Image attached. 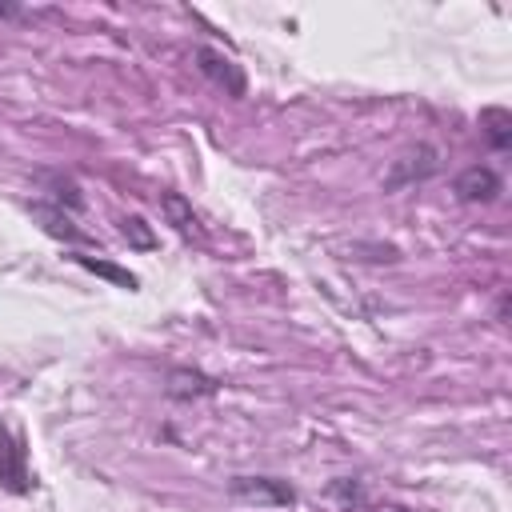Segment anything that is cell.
I'll list each match as a JSON object with an SVG mask.
<instances>
[{
    "mask_svg": "<svg viewBox=\"0 0 512 512\" xmlns=\"http://www.w3.org/2000/svg\"><path fill=\"white\" fill-rule=\"evenodd\" d=\"M216 392V380L204 376V372H192V368H176L168 376V396L172 400H192V396H212Z\"/></svg>",
    "mask_w": 512,
    "mask_h": 512,
    "instance_id": "ba28073f",
    "label": "cell"
},
{
    "mask_svg": "<svg viewBox=\"0 0 512 512\" xmlns=\"http://www.w3.org/2000/svg\"><path fill=\"white\" fill-rule=\"evenodd\" d=\"M0 484H4L8 492H16V496H24V492L32 488L28 468H24V448H20V440H16L12 432H4V428H0Z\"/></svg>",
    "mask_w": 512,
    "mask_h": 512,
    "instance_id": "5b68a950",
    "label": "cell"
},
{
    "mask_svg": "<svg viewBox=\"0 0 512 512\" xmlns=\"http://www.w3.org/2000/svg\"><path fill=\"white\" fill-rule=\"evenodd\" d=\"M332 492H336V496H344V500H348V504H356V500H360V488H356V484H352V488H348V484H344V480H340V484H332Z\"/></svg>",
    "mask_w": 512,
    "mask_h": 512,
    "instance_id": "7c38bea8",
    "label": "cell"
},
{
    "mask_svg": "<svg viewBox=\"0 0 512 512\" xmlns=\"http://www.w3.org/2000/svg\"><path fill=\"white\" fill-rule=\"evenodd\" d=\"M480 128H484V136H488V144L496 152H504L512 144V112L508 108H484L480 112Z\"/></svg>",
    "mask_w": 512,
    "mask_h": 512,
    "instance_id": "9c48e42d",
    "label": "cell"
},
{
    "mask_svg": "<svg viewBox=\"0 0 512 512\" xmlns=\"http://www.w3.org/2000/svg\"><path fill=\"white\" fill-rule=\"evenodd\" d=\"M436 168H440V152L432 144H416L412 152H404L400 160H392V168L384 176V188H404V184L428 180Z\"/></svg>",
    "mask_w": 512,
    "mask_h": 512,
    "instance_id": "3957f363",
    "label": "cell"
},
{
    "mask_svg": "<svg viewBox=\"0 0 512 512\" xmlns=\"http://www.w3.org/2000/svg\"><path fill=\"white\" fill-rule=\"evenodd\" d=\"M380 512H408V508H380Z\"/></svg>",
    "mask_w": 512,
    "mask_h": 512,
    "instance_id": "4fadbf2b",
    "label": "cell"
},
{
    "mask_svg": "<svg viewBox=\"0 0 512 512\" xmlns=\"http://www.w3.org/2000/svg\"><path fill=\"white\" fill-rule=\"evenodd\" d=\"M120 236H124L132 248H140V252L156 248V232L148 228V220H144V216H124V220H120Z\"/></svg>",
    "mask_w": 512,
    "mask_h": 512,
    "instance_id": "8fae6325",
    "label": "cell"
},
{
    "mask_svg": "<svg viewBox=\"0 0 512 512\" xmlns=\"http://www.w3.org/2000/svg\"><path fill=\"white\" fill-rule=\"evenodd\" d=\"M228 492L236 500H248V504H264V508H288L296 504V492L288 480H276V476H236L228 484Z\"/></svg>",
    "mask_w": 512,
    "mask_h": 512,
    "instance_id": "6da1fadb",
    "label": "cell"
},
{
    "mask_svg": "<svg viewBox=\"0 0 512 512\" xmlns=\"http://www.w3.org/2000/svg\"><path fill=\"white\" fill-rule=\"evenodd\" d=\"M160 212L168 216V224L180 232V236H196L200 240V220H196V212H192V204L180 196V192H160Z\"/></svg>",
    "mask_w": 512,
    "mask_h": 512,
    "instance_id": "8992f818",
    "label": "cell"
},
{
    "mask_svg": "<svg viewBox=\"0 0 512 512\" xmlns=\"http://www.w3.org/2000/svg\"><path fill=\"white\" fill-rule=\"evenodd\" d=\"M76 264H80V268H88V272H96V276H104V280H112L116 288H128V292L140 284V280H136L128 268H116V264H108V260H96V256H76Z\"/></svg>",
    "mask_w": 512,
    "mask_h": 512,
    "instance_id": "30bf717a",
    "label": "cell"
},
{
    "mask_svg": "<svg viewBox=\"0 0 512 512\" xmlns=\"http://www.w3.org/2000/svg\"><path fill=\"white\" fill-rule=\"evenodd\" d=\"M192 60H196V68H200L216 88H224L228 96H244L248 80H244V68H240L232 56H224V52H216V48H208V44H196V48H192Z\"/></svg>",
    "mask_w": 512,
    "mask_h": 512,
    "instance_id": "7a4b0ae2",
    "label": "cell"
},
{
    "mask_svg": "<svg viewBox=\"0 0 512 512\" xmlns=\"http://www.w3.org/2000/svg\"><path fill=\"white\" fill-rule=\"evenodd\" d=\"M500 176L492 172V168H484V164H472V168H464L460 176H456V184H452V192H456V200H464V204H488V200H496L500 196Z\"/></svg>",
    "mask_w": 512,
    "mask_h": 512,
    "instance_id": "277c9868",
    "label": "cell"
},
{
    "mask_svg": "<svg viewBox=\"0 0 512 512\" xmlns=\"http://www.w3.org/2000/svg\"><path fill=\"white\" fill-rule=\"evenodd\" d=\"M32 216L44 224V232H52V236H60V240H72V244H88V236L72 224V216L68 212H60L56 204H32Z\"/></svg>",
    "mask_w": 512,
    "mask_h": 512,
    "instance_id": "52a82bcc",
    "label": "cell"
}]
</instances>
